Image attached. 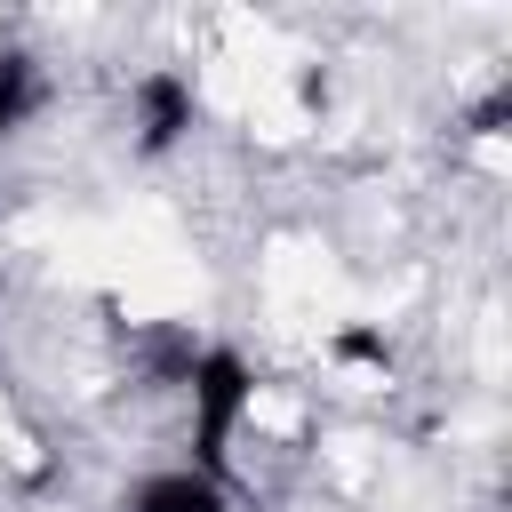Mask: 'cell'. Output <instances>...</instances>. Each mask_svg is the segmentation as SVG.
Masks as SVG:
<instances>
[{"label": "cell", "instance_id": "6da1fadb", "mask_svg": "<svg viewBox=\"0 0 512 512\" xmlns=\"http://www.w3.org/2000/svg\"><path fill=\"white\" fill-rule=\"evenodd\" d=\"M184 384H192V472L224 480L232 424L248 416V400H256V376H248V360H240V352H200Z\"/></svg>", "mask_w": 512, "mask_h": 512}, {"label": "cell", "instance_id": "277c9868", "mask_svg": "<svg viewBox=\"0 0 512 512\" xmlns=\"http://www.w3.org/2000/svg\"><path fill=\"white\" fill-rule=\"evenodd\" d=\"M32 56H16V48H0V128H16L24 112H32Z\"/></svg>", "mask_w": 512, "mask_h": 512}, {"label": "cell", "instance_id": "3957f363", "mask_svg": "<svg viewBox=\"0 0 512 512\" xmlns=\"http://www.w3.org/2000/svg\"><path fill=\"white\" fill-rule=\"evenodd\" d=\"M128 512H224V480L176 464V472H152V480L128 496Z\"/></svg>", "mask_w": 512, "mask_h": 512}, {"label": "cell", "instance_id": "7a4b0ae2", "mask_svg": "<svg viewBox=\"0 0 512 512\" xmlns=\"http://www.w3.org/2000/svg\"><path fill=\"white\" fill-rule=\"evenodd\" d=\"M136 144L144 152H168V144H184V128H192V80L184 72H144L136 80Z\"/></svg>", "mask_w": 512, "mask_h": 512}]
</instances>
